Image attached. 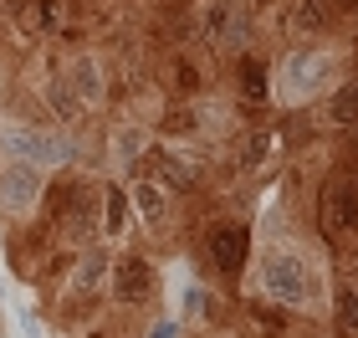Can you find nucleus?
I'll return each mask as SVG.
<instances>
[{
  "mask_svg": "<svg viewBox=\"0 0 358 338\" xmlns=\"http://www.w3.org/2000/svg\"><path fill=\"white\" fill-rule=\"evenodd\" d=\"M41 190H46V174H41V164L10 159V164L0 169V211H10V216L31 211V205L41 200Z\"/></svg>",
  "mask_w": 358,
  "mask_h": 338,
  "instance_id": "obj_3",
  "label": "nucleus"
},
{
  "mask_svg": "<svg viewBox=\"0 0 358 338\" xmlns=\"http://www.w3.org/2000/svg\"><path fill=\"white\" fill-rule=\"evenodd\" d=\"M317 220L328 236H353L358 225V185L353 174H333L328 190H322V205H317Z\"/></svg>",
  "mask_w": 358,
  "mask_h": 338,
  "instance_id": "obj_2",
  "label": "nucleus"
},
{
  "mask_svg": "<svg viewBox=\"0 0 358 338\" xmlns=\"http://www.w3.org/2000/svg\"><path fill=\"white\" fill-rule=\"evenodd\" d=\"M262 287H266L271 302H282V308H307V302L317 297V272L307 267L297 251H276L262 267Z\"/></svg>",
  "mask_w": 358,
  "mask_h": 338,
  "instance_id": "obj_1",
  "label": "nucleus"
},
{
  "mask_svg": "<svg viewBox=\"0 0 358 338\" xmlns=\"http://www.w3.org/2000/svg\"><path fill=\"white\" fill-rule=\"evenodd\" d=\"M67 87L83 98V108L103 103V67H97V57H72L67 62Z\"/></svg>",
  "mask_w": 358,
  "mask_h": 338,
  "instance_id": "obj_9",
  "label": "nucleus"
},
{
  "mask_svg": "<svg viewBox=\"0 0 358 338\" xmlns=\"http://www.w3.org/2000/svg\"><path fill=\"white\" fill-rule=\"evenodd\" d=\"M103 231L108 236L123 231V195H118V190H108V195H103Z\"/></svg>",
  "mask_w": 358,
  "mask_h": 338,
  "instance_id": "obj_19",
  "label": "nucleus"
},
{
  "mask_svg": "<svg viewBox=\"0 0 358 338\" xmlns=\"http://www.w3.org/2000/svg\"><path fill=\"white\" fill-rule=\"evenodd\" d=\"M205 246H210V262H215L225 277H241V267H246V251H251V231H246L241 220H220V225H210Z\"/></svg>",
  "mask_w": 358,
  "mask_h": 338,
  "instance_id": "obj_5",
  "label": "nucleus"
},
{
  "mask_svg": "<svg viewBox=\"0 0 358 338\" xmlns=\"http://www.w3.org/2000/svg\"><path fill=\"white\" fill-rule=\"evenodd\" d=\"M134 205H138V216L149 220V225H159V220L169 216V205H164V190H159V185H149V180H138V185H134Z\"/></svg>",
  "mask_w": 358,
  "mask_h": 338,
  "instance_id": "obj_14",
  "label": "nucleus"
},
{
  "mask_svg": "<svg viewBox=\"0 0 358 338\" xmlns=\"http://www.w3.org/2000/svg\"><path fill=\"white\" fill-rule=\"evenodd\" d=\"M113 297L118 302H149L154 297V267L143 256H118L113 262Z\"/></svg>",
  "mask_w": 358,
  "mask_h": 338,
  "instance_id": "obj_6",
  "label": "nucleus"
},
{
  "mask_svg": "<svg viewBox=\"0 0 358 338\" xmlns=\"http://www.w3.org/2000/svg\"><path fill=\"white\" fill-rule=\"evenodd\" d=\"M328 118L338 123V128H353L358 123V83H343L333 92V103H328Z\"/></svg>",
  "mask_w": 358,
  "mask_h": 338,
  "instance_id": "obj_15",
  "label": "nucleus"
},
{
  "mask_svg": "<svg viewBox=\"0 0 358 338\" xmlns=\"http://www.w3.org/2000/svg\"><path fill=\"white\" fill-rule=\"evenodd\" d=\"M271 149H276V139L266 134V128H256V134H246V139H241L236 164H241V169H262L266 159H271Z\"/></svg>",
  "mask_w": 358,
  "mask_h": 338,
  "instance_id": "obj_13",
  "label": "nucleus"
},
{
  "mask_svg": "<svg viewBox=\"0 0 358 338\" xmlns=\"http://www.w3.org/2000/svg\"><path fill=\"white\" fill-rule=\"evenodd\" d=\"M164 87L174 92V98H194V92H200V67H194L189 57H169V67H164Z\"/></svg>",
  "mask_w": 358,
  "mask_h": 338,
  "instance_id": "obj_12",
  "label": "nucleus"
},
{
  "mask_svg": "<svg viewBox=\"0 0 358 338\" xmlns=\"http://www.w3.org/2000/svg\"><path fill=\"white\" fill-rule=\"evenodd\" d=\"M159 164H164V174H169L174 185H189V180H194V164H185V159H169V154H164Z\"/></svg>",
  "mask_w": 358,
  "mask_h": 338,
  "instance_id": "obj_22",
  "label": "nucleus"
},
{
  "mask_svg": "<svg viewBox=\"0 0 358 338\" xmlns=\"http://www.w3.org/2000/svg\"><path fill=\"white\" fill-rule=\"evenodd\" d=\"M103 277H108V251H87L83 262H77V277H72V293L77 297H92L97 287H103Z\"/></svg>",
  "mask_w": 358,
  "mask_h": 338,
  "instance_id": "obj_11",
  "label": "nucleus"
},
{
  "mask_svg": "<svg viewBox=\"0 0 358 338\" xmlns=\"http://www.w3.org/2000/svg\"><path fill=\"white\" fill-rule=\"evenodd\" d=\"M0 149H6L10 159H26V164H62V159H67V143L62 139L36 134V128H26V123L0 128Z\"/></svg>",
  "mask_w": 358,
  "mask_h": 338,
  "instance_id": "obj_4",
  "label": "nucleus"
},
{
  "mask_svg": "<svg viewBox=\"0 0 358 338\" xmlns=\"http://www.w3.org/2000/svg\"><path fill=\"white\" fill-rule=\"evenodd\" d=\"M338 318H343L348 333H358V293H353V287H343V293H338Z\"/></svg>",
  "mask_w": 358,
  "mask_h": 338,
  "instance_id": "obj_20",
  "label": "nucleus"
},
{
  "mask_svg": "<svg viewBox=\"0 0 358 338\" xmlns=\"http://www.w3.org/2000/svg\"><path fill=\"white\" fill-rule=\"evenodd\" d=\"M241 31H246V21H241V0H210V6L200 10V36L210 46L241 41Z\"/></svg>",
  "mask_w": 358,
  "mask_h": 338,
  "instance_id": "obj_7",
  "label": "nucleus"
},
{
  "mask_svg": "<svg viewBox=\"0 0 358 338\" xmlns=\"http://www.w3.org/2000/svg\"><path fill=\"white\" fill-rule=\"evenodd\" d=\"M159 338H174V323H164V328H159Z\"/></svg>",
  "mask_w": 358,
  "mask_h": 338,
  "instance_id": "obj_23",
  "label": "nucleus"
},
{
  "mask_svg": "<svg viewBox=\"0 0 358 338\" xmlns=\"http://www.w3.org/2000/svg\"><path fill=\"white\" fill-rule=\"evenodd\" d=\"M328 21H333V0H297V10H292V31L297 36H317Z\"/></svg>",
  "mask_w": 358,
  "mask_h": 338,
  "instance_id": "obj_10",
  "label": "nucleus"
},
{
  "mask_svg": "<svg viewBox=\"0 0 358 338\" xmlns=\"http://www.w3.org/2000/svg\"><path fill=\"white\" fill-rule=\"evenodd\" d=\"M46 92H52V108H57V113H62V118H67V123L77 118V113H83V98H77V92H72L67 83H52Z\"/></svg>",
  "mask_w": 358,
  "mask_h": 338,
  "instance_id": "obj_17",
  "label": "nucleus"
},
{
  "mask_svg": "<svg viewBox=\"0 0 358 338\" xmlns=\"http://www.w3.org/2000/svg\"><path fill=\"white\" fill-rule=\"evenodd\" d=\"M164 128H169V134H194V108H169Z\"/></svg>",
  "mask_w": 358,
  "mask_h": 338,
  "instance_id": "obj_21",
  "label": "nucleus"
},
{
  "mask_svg": "<svg viewBox=\"0 0 358 338\" xmlns=\"http://www.w3.org/2000/svg\"><path fill=\"white\" fill-rule=\"evenodd\" d=\"M266 72H262V62H241V98H246V103H266Z\"/></svg>",
  "mask_w": 358,
  "mask_h": 338,
  "instance_id": "obj_16",
  "label": "nucleus"
},
{
  "mask_svg": "<svg viewBox=\"0 0 358 338\" xmlns=\"http://www.w3.org/2000/svg\"><path fill=\"white\" fill-rule=\"evenodd\" d=\"M6 15H10V26L21 31L26 41H41L46 31H52V21H57V6L52 0H6Z\"/></svg>",
  "mask_w": 358,
  "mask_h": 338,
  "instance_id": "obj_8",
  "label": "nucleus"
},
{
  "mask_svg": "<svg viewBox=\"0 0 358 338\" xmlns=\"http://www.w3.org/2000/svg\"><path fill=\"white\" fill-rule=\"evenodd\" d=\"M322 72V62L317 57H292L287 62V77H292V83H297V87H313V77Z\"/></svg>",
  "mask_w": 358,
  "mask_h": 338,
  "instance_id": "obj_18",
  "label": "nucleus"
}]
</instances>
